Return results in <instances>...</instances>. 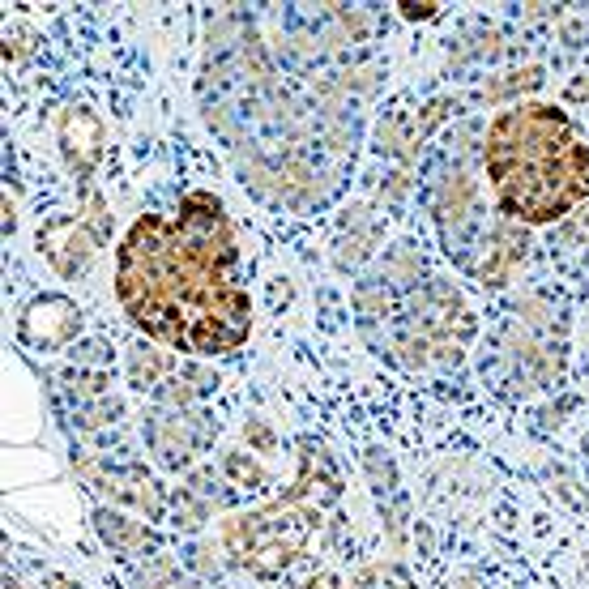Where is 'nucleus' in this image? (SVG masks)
Masks as SVG:
<instances>
[{
	"label": "nucleus",
	"instance_id": "423d86ee",
	"mask_svg": "<svg viewBox=\"0 0 589 589\" xmlns=\"http://www.w3.org/2000/svg\"><path fill=\"white\" fill-rule=\"evenodd\" d=\"M406 18H436V5H402Z\"/></svg>",
	"mask_w": 589,
	"mask_h": 589
},
{
	"label": "nucleus",
	"instance_id": "0eeeda50",
	"mask_svg": "<svg viewBox=\"0 0 589 589\" xmlns=\"http://www.w3.org/2000/svg\"><path fill=\"white\" fill-rule=\"evenodd\" d=\"M47 585H52V589H82V585H73V581H65V577H47Z\"/></svg>",
	"mask_w": 589,
	"mask_h": 589
},
{
	"label": "nucleus",
	"instance_id": "39448f33",
	"mask_svg": "<svg viewBox=\"0 0 589 589\" xmlns=\"http://www.w3.org/2000/svg\"><path fill=\"white\" fill-rule=\"evenodd\" d=\"M227 470H231L240 483H252V487H261V483H265V470H261V466H252V461H244L240 453H231V457H227Z\"/></svg>",
	"mask_w": 589,
	"mask_h": 589
},
{
	"label": "nucleus",
	"instance_id": "6e6552de",
	"mask_svg": "<svg viewBox=\"0 0 589 589\" xmlns=\"http://www.w3.org/2000/svg\"><path fill=\"white\" fill-rule=\"evenodd\" d=\"M5 589H22V585H18V581H9V585H5Z\"/></svg>",
	"mask_w": 589,
	"mask_h": 589
},
{
	"label": "nucleus",
	"instance_id": "f03ea898",
	"mask_svg": "<svg viewBox=\"0 0 589 589\" xmlns=\"http://www.w3.org/2000/svg\"><path fill=\"white\" fill-rule=\"evenodd\" d=\"M496 201L517 222H555L589 197V146L560 107L517 103L500 111L483 146Z\"/></svg>",
	"mask_w": 589,
	"mask_h": 589
},
{
	"label": "nucleus",
	"instance_id": "20e7f679",
	"mask_svg": "<svg viewBox=\"0 0 589 589\" xmlns=\"http://www.w3.org/2000/svg\"><path fill=\"white\" fill-rule=\"evenodd\" d=\"M167 368L163 355H154V350H133V380L137 385H154V376Z\"/></svg>",
	"mask_w": 589,
	"mask_h": 589
},
{
	"label": "nucleus",
	"instance_id": "7ed1b4c3",
	"mask_svg": "<svg viewBox=\"0 0 589 589\" xmlns=\"http://www.w3.org/2000/svg\"><path fill=\"white\" fill-rule=\"evenodd\" d=\"M99 534L107 538L111 547H120V551H146L150 547V534H146V525H137L129 517H120V513H99Z\"/></svg>",
	"mask_w": 589,
	"mask_h": 589
},
{
	"label": "nucleus",
	"instance_id": "f257e3e1",
	"mask_svg": "<svg viewBox=\"0 0 589 589\" xmlns=\"http://www.w3.org/2000/svg\"><path fill=\"white\" fill-rule=\"evenodd\" d=\"M116 286L133 321L175 350L222 355L248 338L235 240L210 193H188L175 218H137L120 244Z\"/></svg>",
	"mask_w": 589,
	"mask_h": 589
}]
</instances>
